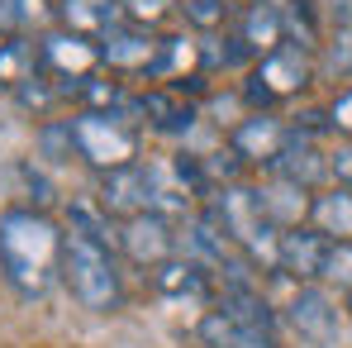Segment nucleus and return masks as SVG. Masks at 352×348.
Instances as JSON below:
<instances>
[{
    "mask_svg": "<svg viewBox=\"0 0 352 348\" xmlns=\"http://www.w3.org/2000/svg\"><path fill=\"white\" fill-rule=\"evenodd\" d=\"M319 76H338V81H348L352 76V24L343 29H333V39L324 43V62H319Z\"/></svg>",
    "mask_w": 352,
    "mask_h": 348,
    "instance_id": "obj_21",
    "label": "nucleus"
},
{
    "mask_svg": "<svg viewBox=\"0 0 352 348\" xmlns=\"http://www.w3.org/2000/svg\"><path fill=\"white\" fill-rule=\"evenodd\" d=\"M153 282H157V291L162 296H190V300H200L205 291H210V277H205V267L200 263H162V267H153Z\"/></svg>",
    "mask_w": 352,
    "mask_h": 348,
    "instance_id": "obj_19",
    "label": "nucleus"
},
{
    "mask_svg": "<svg viewBox=\"0 0 352 348\" xmlns=\"http://www.w3.org/2000/svg\"><path fill=\"white\" fill-rule=\"evenodd\" d=\"M100 62H110L115 72H129V76H157L162 39H153L148 24L124 19V24H115V29L100 39Z\"/></svg>",
    "mask_w": 352,
    "mask_h": 348,
    "instance_id": "obj_6",
    "label": "nucleus"
},
{
    "mask_svg": "<svg viewBox=\"0 0 352 348\" xmlns=\"http://www.w3.org/2000/svg\"><path fill=\"white\" fill-rule=\"evenodd\" d=\"M100 205L105 215H143L153 210V167H119V172H105V186H100Z\"/></svg>",
    "mask_w": 352,
    "mask_h": 348,
    "instance_id": "obj_11",
    "label": "nucleus"
},
{
    "mask_svg": "<svg viewBox=\"0 0 352 348\" xmlns=\"http://www.w3.org/2000/svg\"><path fill=\"white\" fill-rule=\"evenodd\" d=\"M100 67V48L86 39V34H72V29H53L38 39V72L48 81H58V91H76L96 76Z\"/></svg>",
    "mask_w": 352,
    "mask_h": 348,
    "instance_id": "obj_4",
    "label": "nucleus"
},
{
    "mask_svg": "<svg viewBox=\"0 0 352 348\" xmlns=\"http://www.w3.org/2000/svg\"><path fill=\"white\" fill-rule=\"evenodd\" d=\"M238 43L252 53V58H267L286 43V14L267 0H252L243 10V24H238Z\"/></svg>",
    "mask_w": 352,
    "mask_h": 348,
    "instance_id": "obj_13",
    "label": "nucleus"
},
{
    "mask_svg": "<svg viewBox=\"0 0 352 348\" xmlns=\"http://www.w3.org/2000/svg\"><path fill=\"white\" fill-rule=\"evenodd\" d=\"M67 225L76 234H86V238L110 243V220H105V210H96V205H72V210H67Z\"/></svg>",
    "mask_w": 352,
    "mask_h": 348,
    "instance_id": "obj_23",
    "label": "nucleus"
},
{
    "mask_svg": "<svg viewBox=\"0 0 352 348\" xmlns=\"http://www.w3.org/2000/svg\"><path fill=\"white\" fill-rule=\"evenodd\" d=\"M58 14H62V29L72 34H86V39H105L115 24H124V0H58Z\"/></svg>",
    "mask_w": 352,
    "mask_h": 348,
    "instance_id": "obj_14",
    "label": "nucleus"
},
{
    "mask_svg": "<svg viewBox=\"0 0 352 348\" xmlns=\"http://www.w3.org/2000/svg\"><path fill=\"white\" fill-rule=\"evenodd\" d=\"M319 10L333 19V29H343V24H352V0H319Z\"/></svg>",
    "mask_w": 352,
    "mask_h": 348,
    "instance_id": "obj_30",
    "label": "nucleus"
},
{
    "mask_svg": "<svg viewBox=\"0 0 352 348\" xmlns=\"http://www.w3.org/2000/svg\"><path fill=\"white\" fill-rule=\"evenodd\" d=\"M62 282H67L72 300L81 310L110 315V310L124 305V277H119V263L110 253V243L86 238L76 229L62 238Z\"/></svg>",
    "mask_w": 352,
    "mask_h": 348,
    "instance_id": "obj_2",
    "label": "nucleus"
},
{
    "mask_svg": "<svg viewBox=\"0 0 352 348\" xmlns=\"http://www.w3.org/2000/svg\"><path fill=\"white\" fill-rule=\"evenodd\" d=\"M309 81H314V67H309V53H305L300 43H281L276 53L257 58V67H252V76H248V86H243V96H248L252 105H272V101H286V96H300V91H305Z\"/></svg>",
    "mask_w": 352,
    "mask_h": 348,
    "instance_id": "obj_5",
    "label": "nucleus"
},
{
    "mask_svg": "<svg viewBox=\"0 0 352 348\" xmlns=\"http://www.w3.org/2000/svg\"><path fill=\"white\" fill-rule=\"evenodd\" d=\"M29 76H38V48H29L24 39H5L0 43V86H24Z\"/></svg>",
    "mask_w": 352,
    "mask_h": 348,
    "instance_id": "obj_20",
    "label": "nucleus"
},
{
    "mask_svg": "<svg viewBox=\"0 0 352 348\" xmlns=\"http://www.w3.org/2000/svg\"><path fill=\"white\" fill-rule=\"evenodd\" d=\"M143 124H153L157 134H186L195 124V105L172 86H157L143 96Z\"/></svg>",
    "mask_w": 352,
    "mask_h": 348,
    "instance_id": "obj_16",
    "label": "nucleus"
},
{
    "mask_svg": "<svg viewBox=\"0 0 352 348\" xmlns=\"http://www.w3.org/2000/svg\"><path fill=\"white\" fill-rule=\"evenodd\" d=\"M200 344L205 348H276V339L262 334V329H243V325H234L224 310H210V315L200 320Z\"/></svg>",
    "mask_w": 352,
    "mask_h": 348,
    "instance_id": "obj_18",
    "label": "nucleus"
},
{
    "mask_svg": "<svg viewBox=\"0 0 352 348\" xmlns=\"http://www.w3.org/2000/svg\"><path fill=\"white\" fill-rule=\"evenodd\" d=\"M172 5L176 0H124V14H129L133 24H157Z\"/></svg>",
    "mask_w": 352,
    "mask_h": 348,
    "instance_id": "obj_27",
    "label": "nucleus"
},
{
    "mask_svg": "<svg viewBox=\"0 0 352 348\" xmlns=\"http://www.w3.org/2000/svg\"><path fill=\"white\" fill-rule=\"evenodd\" d=\"M329 129L352 139V81L338 91V96H333V101H329Z\"/></svg>",
    "mask_w": 352,
    "mask_h": 348,
    "instance_id": "obj_25",
    "label": "nucleus"
},
{
    "mask_svg": "<svg viewBox=\"0 0 352 348\" xmlns=\"http://www.w3.org/2000/svg\"><path fill=\"white\" fill-rule=\"evenodd\" d=\"M309 220H314V229L329 243H348L352 238V186H333V191L314 196Z\"/></svg>",
    "mask_w": 352,
    "mask_h": 348,
    "instance_id": "obj_17",
    "label": "nucleus"
},
{
    "mask_svg": "<svg viewBox=\"0 0 352 348\" xmlns=\"http://www.w3.org/2000/svg\"><path fill=\"white\" fill-rule=\"evenodd\" d=\"M324 277H329V282H338L343 291H352V238H348V243H329Z\"/></svg>",
    "mask_w": 352,
    "mask_h": 348,
    "instance_id": "obj_24",
    "label": "nucleus"
},
{
    "mask_svg": "<svg viewBox=\"0 0 352 348\" xmlns=\"http://www.w3.org/2000/svg\"><path fill=\"white\" fill-rule=\"evenodd\" d=\"M257 205H262V215L276 225V229H300V220L309 215V196H305V186H295V181H281V176H272V186L267 191H257Z\"/></svg>",
    "mask_w": 352,
    "mask_h": 348,
    "instance_id": "obj_15",
    "label": "nucleus"
},
{
    "mask_svg": "<svg viewBox=\"0 0 352 348\" xmlns=\"http://www.w3.org/2000/svg\"><path fill=\"white\" fill-rule=\"evenodd\" d=\"M72 124V143L76 153L100 167V172H119V167H133L138 158V129L124 115H110V110H81Z\"/></svg>",
    "mask_w": 352,
    "mask_h": 348,
    "instance_id": "obj_3",
    "label": "nucleus"
},
{
    "mask_svg": "<svg viewBox=\"0 0 352 348\" xmlns=\"http://www.w3.org/2000/svg\"><path fill=\"white\" fill-rule=\"evenodd\" d=\"M24 29H29L24 5H19V0H0V43H5V39H19Z\"/></svg>",
    "mask_w": 352,
    "mask_h": 348,
    "instance_id": "obj_28",
    "label": "nucleus"
},
{
    "mask_svg": "<svg viewBox=\"0 0 352 348\" xmlns=\"http://www.w3.org/2000/svg\"><path fill=\"white\" fill-rule=\"evenodd\" d=\"M119 253L133 263V267H162V263H172L176 253V234L167 225V215H157V210H143V215H129L124 225H119Z\"/></svg>",
    "mask_w": 352,
    "mask_h": 348,
    "instance_id": "obj_7",
    "label": "nucleus"
},
{
    "mask_svg": "<svg viewBox=\"0 0 352 348\" xmlns=\"http://www.w3.org/2000/svg\"><path fill=\"white\" fill-rule=\"evenodd\" d=\"M286 320H291V329L305 339V344L314 348H333L338 344V329H343V310H338V300L329 296L324 287H300L291 296V305H286Z\"/></svg>",
    "mask_w": 352,
    "mask_h": 348,
    "instance_id": "obj_8",
    "label": "nucleus"
},
{
    "mask_svg": "<svg viewBox=\"0 0 352 348\" xmlns=\"http://www.w3.org/2000/svg\"><path fill=\"white\" fill-rule=\"evenodd\" d=\"M324 258H329V238L319 229H286L281 248H276V272L309 287L314 277H324Z\"/></svg>",
    "mask_w": 352,
    "mask_h": 348,
    "instance_id": "obj_10",
    "label": "nucleus"
},
{
    "mask_svg": "<svg viewBox=\"0 0 352 348\" xmlns=\"http://www.w3.org/2000/svg\"><path fill=\"white\" fill-rule=\"evenodd\" d=\"M62 238L67 234L43 210H5L0 215V277L19 300H43L62 277Z\"/></svg>",
    "mask_w": 352,
    "mask_h": 348,
    "instance_id": "obj_1",
    "label": "nucleus"
},
{
    "mask_svg": "<svg viewBox=\"0 0 352 348\" xmlns=\"http://www.w3.org/2000/svg\"><path fill=\"white\" fill-rule=\"evenodd\" d=\"M329 176H338V186H352V148L329 153Z\"/></svg>",
    "mask_w": 352,
    "mask_h": 348,
    "instance_id": "obj_29",
    "label": "nucleus"
},
{
    "mask_svg": "<svg viewBox=\"0 0 352 348\" xmlns=\"http://www.w3.org/2000/svg\"><path fill=\"white\" fill-rule=\"evenodd\" d=\"M281 143H286V124L272 115H248L234 124V134H229V148H234L243 163H272L276 153H281Z\"/></svg>",
    "mask_w": 352,
    "mask_h": 348,
    "instance_id": "obj_12",
    "label": "nucleus"
},
{
    "mask_svg": "<svg viewBox=\"0 0 352 348\" xmlns=\"http://www.w3.org/2000/svg\"><path fill=\"white\" fill-rule=\"evenodd\" d=\"M186 14H190L200 29H214V24H224L229 5H224V0H186Z\"/></svg>",
    "mask_w": 352,
    "mask_h": 348,
    "instance_id": "obj_26",
    "label": "nucleus"
},
{
    "mask_svg": "<svg viewBox=\"0 0 352 348\" xmlns=\"http://www.w3.org/2000/svg\"><path fill=\"white\" fill-rule=\"evenodd\" d=\"M319 134H305V129H286V143H281V153L267 163L272 176H281V181H295V186H319L324 176H329V158L319 153V143H314Z\"/></svg>",
    "mask_w": 352,
    "mask_h": 348,
    "instance_id": "obj_9",
    "label": "nucleus"
},
{
    "mask_svg": "<svg viewBox=\"0 0 352 348\" xmlns=\"http://www.w3.org/2000/svg\"><path fill=\"white\" fill-rule=\"evenodd\" d=\"M286 34H300V48H319V5L309 0H286Z\"/></svg>",
    "mask_w": 352,
    "mask_h": 348,
    "instance_id": "obj_22",
    "label": "nucleus"
}]
</instances>
